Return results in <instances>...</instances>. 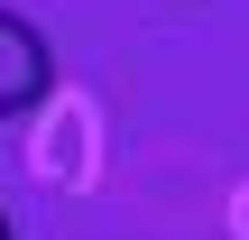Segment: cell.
<instances>
[{
    "label": "cell",
    "mask_w": 249,
    "mask_h": 240,
    "mask_svg": "<svg viewBox=\"0 0 249 240\" xmlns=\"http://www.w3.org/2000/svg\"><path fill=\"white\" fill-rule=\"evenodd\" d=\"M46 92H55V46H46V28L0 0V129L28 120V111H46Z\"/></svg>",
    "instance_id": "obj_1"
},
{
    "label": "cell",
    "mask_w": 249,
    "mask_h": 240,
    "mask_svg": "<svg viewBox=\"0 0 249 240\" xmlns=\"http://www.w3.org/2000/svg\"><path fill=\"white\" fill-rule=\"evenodd\" d=\"M0 240H18V231H9V213H0Z\"/></svg>",
    "instance_id": "obj_2"
}]
</instances>
